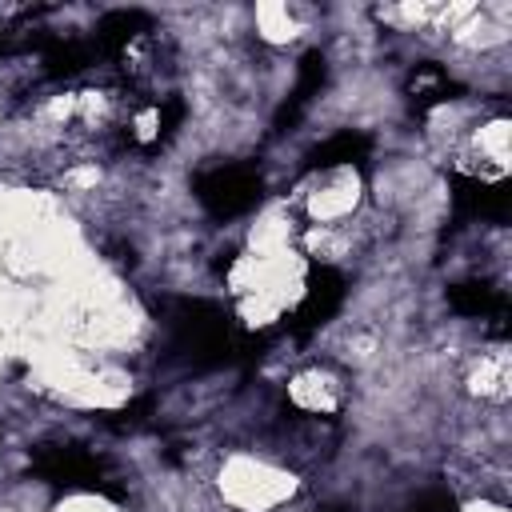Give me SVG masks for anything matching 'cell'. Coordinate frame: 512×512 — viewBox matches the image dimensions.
I'll return each mask as SVG.
<instances>
[{
  "mask_svg": "<svg viewBox=\"0 0 512 512\" xmlns=\"http://www.w3.org/2000/svg\"><path fill=\"white\" fill-rule=\"evenodd\" d=\"M172 328V352H180L196 368H212L224 360H236V328L232 316L216 300H176L168 312Z\"/></svg>",
  "mask_w": 512,
  "mask_h": 512,
  "instance_id": "obj_1",
  "label": "cell"
},
{
  "mask_svg": "<svg viewBox=\"0 0 512 512\" xmlns=\"http://www.w3.org/2000/svg\"><path fill=\"white\" fill-rule=\"evenodd\" d=\"M32 476L64 492H112L108 464L80 444H48L32 456Z\"/></svg>",
  "mask_w": 512,
  "mask_h": 512,
  "instance_id": "obj_2",
  "label": "cell"
},
{
  "mask_svg": "<svg viewBox=\"0 0 512 512\" xmlns=\"http://www.w3.org/2000/svg\"><path fill=\"white\" fill-rule=\"evenodd\" d=\"M192 188H196V200L204 204L208 216L232 220V216H244L260 204L264 180L244 164H224V168H212V172L196 176Z\"/></svg>",
  "mask_w": 512,
  "mask_h": 512,
  "instance_id": "obj_3",
  "label": "cell"
},
{
  "mask_svg": "<svg viewBox=\"0 0 512 512\" xmlns=\"http://www.w3.org/2000/svg\"><path fill=\"white\" fill-rule=\"evenodd\" d=\"M344 296H348V280H344L336 268H328V264L312 268L308 280H304V296H300V304H296L292 316H288V332H292L296 340L312 336L316 328H324V324L340 312Z\"/></svg>",
  "mask_w": 512,
  "mask_h": 512,
  "instance_id": "obj_4",
  "label": "cell"
},
{
  "mask_svg": "<svg viewBox=\"0 0 512 512\" xmlns=\"http://www.w3.org/2000/svg\"><path fill=\"white\" fill-rule=\"evenodd\" d=\"M452 208L460 220H504L512 208L508 184H488L480 176H452Z\"/></svg>",
  "mask_w": 512,
  "mask_h": 512,
  "instance_id": "obj_5",
  "label": "cell"
},
{
  "mask_svg": "<svg viewBox=\"0 0 512 512\" xmlns=\"http://www.w3.org/2000/svg\"><path fill=\"white\" fill-rule=\"evenodd\" d=\"M448 308L456 316H468V320H496V336H504V316H508V304L504 296L484 284V280H464V284H452L448 288Z\"/></svg>",
  "mask_w": 512,
  "mask_h": 512,
  "instance_id": "obj_6",
  "label": "cell"
},
{
  "mask_svg": "<svg viewBox=\"0 0 512 512\" xmlns=\"http://www.w3.org/2000/svg\"><path fill=\"white\" fill-rule=\"evenodd\" d=\"M368 148H372V140H368L364 132L344 128V132L320 140V144L304 156V168H308V172H320V168H336V164H360V160L368 156Z\"/></svg>",
  "mask_w": 512,
  "mask_h": 512,
  "instance_id": "obj_7",
  "label": "cell"
},
{
  "mask_svg": "<svg viewBox=\"0 0 512 512\" xmlns=\"http://www.w3.org/2000/svg\"><path fill=\"white\" fill-rule=\"evenodd\" d=\"M140 32H148V16H144V12H136V8L108 12V16H100V24H96L92 48H96V52L116 56V52H124Z\"/></svg>",
  "mask_w": 512,
  "mask_h": 512,
  "instance_id": "obj_8",
  "label": "cell"
},
{
  "mask_svg": "<svg viewBox=\"0 0 512 512\" xmlns=\"http://www.w3.org/2000/svg\"><path fill=\"white\" fill-rule=\"evenodd\" d=\"M96 48L88 40H72V36H44L40 40V60L48 76H76L92 64Z\"/></svg>",
  "mask_w": 512,
  "mask_h": 512,
  "instance_id": "obj_9",
  "label": "cell"
},
{
  "mask_svg": "<svg viewBox=\"0 0 512 512\" xmlns=\"http://www.w3.org/2000/svg\"><path fill=\"white\" fill-rule=\"evenodd\" d=\"M324 80H328V60L320 56V52H308L304 60H300V68H296V88H292V100L280 108V116H276V124L284 128V124H292L296 116H300V108L324 88Z\"/></svg>",
  "mask_w": 512,
  "mask_h": 512,
  "instance_id": "obj_10",
  "label": "cell"
},
{
  "mask_svg": "<svg viewBox=\"0 0 512 512\" xmlns=\"http://www.w3.org/2000/svg\"><path fill=\"white\" fill-rule=\"evenodd\" d=\"M460 88H456V80H448V72L440 68V64H420L416 72H412V80H408V96H412V108L416 112H428L432 104H444V100H452Z\"/></svg>",
  "mask_w": 512,
  "mask_h": 512,
  "instance_id": "obj_11",
  "label": "cell"
},
{
  "mask_svg": "<svg viewBox=\"0 0 512 512\" xmlns=\"http://www.w3.org/2000/svg\"><path fill=\"white\" fill-rule=\"evenodd\" d=\"M408 512H460V504H456V496H452V492H444V488H432V492L416 496Z\"/></svg>",
  "mask_w": 512,
  "mask_h": 512,
  "instance_id": "obj_12",
  "label": "cell"
}]
</instances>
